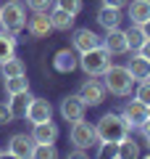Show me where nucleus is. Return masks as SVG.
<instances>
[{
	"label": "nucleus",
	"instance_id": "nucleus-1",
	"mask_svg": "<svg viewBox=\"0 0 150 159\" xmlns=\"http://www.w3.org/2000/svg\"><path fill=\"white\" fill-rule=\"evenodd\" d=\"M95 135H98L100 143H106V141L108 143H119L121 138L129 135V127H127V122L121 119V114L108 111V114H103L100 122L95 125Z\"/></svg>",
	"mask_w": 150,
	"mask_h": 159
},
{
	"label": "nucleus",
	"instance_id": "nucleus-2",
	"mask_svg": "<svg viewBox=\"0 0 150 159\" xmlns=\"http://www.w3.org/2000/svg\"><path fill=\"white\" fill-rule=\"evenodd\" d=\"M100 77H103L106 90L113 93V96H119V98L129 96V93H132V88H134V77L129 74L127 66H116V64H111V66L100 74Z\"/></svg>",
	"mask_w": 150,
	"mask_h": 159
},
{
	"label": "nucleus",
	"instance_id": "nucleus-3",
	"mask_svg": "<svg viewBox=\"0 0 150 159\" xmlns=\"http://www.w3.org/2000/svg\"><path fill=\"white\" fill-rule=\"evenodd\" d=\"M79 66H82V72L87 74V77H100V74L111 66V53L103 45H95V48H90V51L79 53Z\"/></svg>",
	"mask_w": 150,
	"mask_h": 159
},
{
	"label": "nucleus",
	"instance_id": "nucleus-4",
	"mask_svg": "<svg viewBox=\"0 0 150 159\" xmlns=\"http://www.w3.org/2000/svg\"><path fill=\"white\" fill-rule=\"evenodd\" d=\"M0 27L11 34H19L27 27V16H24V6L19 0H11L6 6H0Z\"/></svg>",
	"mask_w": 150,
	"mask_h": 159
},
{
	"label": "nucleus",
	"instance_id": "nucleus-5",
	"mask_svg": "<svg viewBox=\"0 0 150 159\" xmlns=\"http://www.w3.org/2000/svg\"><path fill=\"white\" fill-rule=\"evenodd\" d=\"M71 143L77 148H90L98 143V135H95V125L84 122V119H77L71 122Z\"/></svg>",
	"mask_w": 150,
	"mask_h": 159
},
{
	"label": "nucleus",
	"instance_id": "nucleus-6",
	"mask_svg": "<svg viewBox=\"0 0 150 159\" xmlns=\"http://www.w3.org/2000/svg\"><path fill=\"white\" fill-rule=\"evenodd\" d=\"M77 96L82 98V101L87 103V106H100V103L106 101L108 90H106V85H103L100 80H84Z\"/></svg>",
	"mask_w": 150,
	"mask_h": 159
},
{
	"label": "nucleus",
	"instance_id": "nucleus-7",
	"mask_svg": "<svg viewBox=\"0 0 150 159\" xmlns=\"http://www.w3.org/2000/svg\"><path fill=\"white\" fill-rule=\"evenodd\" d=\"M121 119L127 122V127L129 130H134V127H140L148 119V106H145L142 101H127L124 103V109H121Z\"/></svg>",
	"mask_w": 150,
	"mask_h": 159
},
{
	"label": "nucleus",
	"instance_id": "nucleus-8",
	"mask_svg": "<svg viewBox=\"0 0 150 159\" xmlns=\"http://www.w3.org/2000/svg\"><path fill=\"white\" fill-rule=\"evenodd\" d=\"M100 45L106 48L111 56H121V53H127L129 51V45H127V32H121V29H108V34L103 40H100Z\"/></svg>",
	"mask_w": 150,
	"mask_h": 159
},
{
	"label": "nucleus",
	"instance_id": "nucleus-9",
	"mask_svg": "<svg viewBox=\"0 0 150 159\" xmlns=\"http://www.w3.org/2000/svg\"><path fill=\"white\" fill-rule=\"evenodd\" d=\"M32 148H34V138L27 135V133H16L8 141V154L16 157V159H29L32 157Z\"/></svg>",
	"mask_w": 150,
	"mask_h": 159
},
{
	"label": "nucleus",
	"instance_id": "nucleus-10",
	"mask_svg": "<svg viewBox=\"0 0 150 159\" xmlns=\"http://www.w3.org/2000/svg\"><path fill=\"white\" fill-rule=\"evenodd\" d=\"M84 111H87V103L79 96H66L61 101V117L66 122H77V119H84Z\"/></svg>",
	"mask_w": 150,
	"mask_h": 159
},
{
	"label": "nucleus",
	"instance_id": "nucleus-11",
	"mask_svg": "<svg viewBox=\"0 0 150 159\" xmlns=\"http://www.w3.org/2000/svg\"><path fill=\"white\" fill-rule=\"evenodd\" d=\"M32 93L29 90H21V93H13V96H8V101H6V106H8V111H11V119H21V117H27V109H29V103H32Z\"/></svg>",
	"mask_w": 150,
	"mask_h": 159
},
{
	"label": "nucleus",
	"instance_id": "nucleus-12",
	"mask_svg": "<svg viewBox=\"0 0 150 159\" xmlns=\"http://www.w3.org/2000/svg\"><path fill=\"white\" fill-rule=\"evenodd\" d=\"M27 119L32 125L45 122V119H53V106H50V101H45V98H32V103H29V109H27Z\"/></svg>",
	"mask_w": 150,
	"mask_h": 159
},
{
	"label": "nucleus",
	"instance_id": "nucleus-13",
	"mask_svg": "<svg viewBox=\"0 0 150 159\" xmlns=\"http://www.w3.org/2000/svg\"><path fill=\"white\" fill-rule=\"evenodd\" d=\"M34 143H56L58 141V125L53 119H45V122H37L32 130Z\"/></svg>",
	"mask_w": 150,
	"mask_h": 159
},
{
	"label": "nucleus",
	"instance_id": "nucleus-14",
	"mask_svg": "<svg viewBox=\"0 0 150 159\" xmlns=\"http://www.w3.org/2000/svg\"><path fill=\"white\" fill-rule=\"evenodd\" d=\"M48 16H50V24H53V29L69 32V29L74 27V19H77V13H71V11H63V8L53 6V8L48 11Z\"/></svg>",
	"mask_w": 150,
	"mask_h": 159
},
{
	"label": "nucleus",
	"instance_id": "nucleus-15",
	"mask_svg": "<svg viewBox=\"0 0 150 159\" xmlns=\"http://www.w3.org/2000/svg\"><path fill=\"white\" fill-rule=\"evenodd\" d=\"M29 34L32 37H48V32L53 29V24H50V16L48 11H34V16L29 19Z\"/></svg>",
	"mask_w": 150,
	"mask_h": 159
},
{
	"label": "nucleus",
	"instance_id": "nucleus-16",
	"mask_svg": "<svg viewBox=\"0 0 150 159\" xmlns=\"http://www.w3.org/2000/svg\"><path fill=\"white\" fill-rule=\"evenodd\" d=\"M71 43H74V51L84 53V51H90V48L100 45V37L92 32V29H87V27H84V29H77V32H74Z\"/></svg>",
	"mask_w": 150,
	"mask_h": 159
},
{
	"label": "nucleus",
	"instance_id": "nucleus-17",
	"mask_svg": "<svg viewBox=\"0 0 150 159\" xmlns=\"http://www.w3.org/2000/svg\"><path fill=\"white\" fill-rule=\"evenodd\" d=\"M121 19H124V13H121V8H111V6H103L98 11V24L103 29H116V27H121Z\"/></svg>",
	"mask_w": 150,
	"mask_h": 159
},
{
	"label": "nucleus",
	"instance_id": "nucleus-18",
	"mask_svg": "<svg viewBox=\"0 0 150 159\" xmlns=\"http://www.w3.org/2000/svg\"><path fill=\"white\" fill-rule=\"evenodd\" d=\"M53 66H56V72H74V69L79 66V58L74 56V51H69V48H63V51H58L56 56H53Z\"/></svg>",
	"mask_w": 150,
	"mask_h": 159
},
{
	"label": "nucleus",
	"instance_id": "nucleus-19",
	"mask_svg": "<svg viewBox=\"0 0 150 159\" xmlns=\"http://www.w3.org/2000/svg\"><path fill=\"white\" fill-rule=\"evenodd\" d=\"M127 8H129V13H127L129 21L137 24V27L150 19V3L148 0H132V3H127Z\"/></svg>",
	"mask_w": 150,
	"mask_h": 159
},
{
	"label": "nucleus",
	"instance_id": "nucleus-20",
	"mask_svg": "<svg viewBox=\"0 0 150 159\" xmlns=\"http://www.w3.org/2000/svg\"><path fill=\"white\" fill-rule=\"evenodd\" d=\"M127 69H129V74L134 77V82H140V80H148V77H150V61H148L145 56H140V53H134V56L129 58Z\"/></svg>",
	"mask_w": 150,
	"mask_h": 159
},
{
	"label": "nucleus",
	"instance_id": "nucleus-21",
	"mask_svg": "<svg viewBox=\"0 0 150 159\" xmlns=\"http://www.w3.org/2000/svg\"><path fill=\"white\" fill-rule=\"evenodd\" d=\"M11 56H16V34L0 29V64L8 61Z\"/></svg>",
	"mask_w": 150,
	"mask_h": 159
},
{
	"label": "nucleus",
	"instance_id": "nucleus-22",
	"mask_svg": "<svg viewBox=\"0 0 150 159\" xmlns=\"http://www.w3.org/2000/svg\"><path fill=\"white\" fill-rule=\"evenodd\" d=\"M3 90H6L8 96H13V93H21V90H29L27 72H24V74H13V77H3Z\"/></svg>",
	"mask_w": 150,
	"mask_h": 159
},
{
	"label": "nucleus",
	"instance_id": "nucleus-23",
	"mask_svg": "<svg viewBox=\"0 0 150 159\" xmlns=\"http://www.w3.org/2000/svg\"><path fill=\"white\" fill-rule=\"evenodd\" d=\"M119 157L121 159H134V157H140V146H137V141H132V138H121L119 141Z\"/></svg>",
	"mask_w": 150,
	"mask_h": 159
},
{
	"label": "nucleus",
	"instance_id": "nucleus-24",
	"mask_svg": "<svg viewBox=\"0 0 150 159\" xmlns=\"http://www.w3.org/2000/svg\"><path fill=\"white\" fill-rule=\"evenodd\" d=\"M0 72H3V77H13V74H24L27 69H24V61H21V58L11 56L8 61L0 64Z\"/></svg>",
	"mask_w": 150,
	"mask_h": 159
},
{
	"label": "nucleus",
	"instance_id": "nucleus-25",
	"mask_svg": "<svg viewBox=\"0 0 150 159\" xmlns=\"http://www.w3.org/2000/svg\"><path fill=\"white\" fill-rule=\"evenodd\" d=\"M32 157H34V159H53V157H58L56 143H34Z\"/></svg>",
	"mask_w": 150,
	"mask_h": 159
},
{
	"label": "nucleus",
	"instance_id": "nucleus-26",
	"mask_svg": "<svg viewBox=\"0 0 150 159\" xmlns=\"http://www.w3.org/2000/svg\"><path fill=\"white\" fill-rule=\"evenodd\" d=\"M142 40H145V34H142V29L134 24L132 29H127V45H129V51H137L140 45H142Z\"/></svg>",
	"mask_w": 150,
	"mask_h": 159
},
{
	"label": "nucleus",
	"instance_id": "nucleus-27",
	"mask_svg": "<svg viewBox=\"0 0 150 159\" xmlns=\"http://www.w3.org/2000/svg\"><path fill=\"white\" fill-rule=\"evenodd\" d=\"M134 98H137V101H142L145 106L150 103V80H140V85H137V93H134Z\"/></svg>",
	"mask_w": 150,
	"mask_h": 159
},
{
	"label": "nucleus",
	"instance_id": "nucleus-28",
	"mask_svg": "<svg viewBox=\"0 0 150 159\" xmlns=\"http://www.w3.org/2000/svg\"><path fill=\"white\" fill-rule=\"evenodd\" d=\"M100 157H103V159H113V157H119V143H100Z\"/></svg>",
	"mask_w": 150,
	"mask_h": 159
},
{
	"label": "nucleus",
	"instance_id": "nucleus-29",
	"mask_svg": "<svg viewBox=\"0 0 150 159\" xmlns=\"http://www.w3.org/2000/svg\"><path fill=\"white\" fill-rule=\"evenodd\" d=\"M56 6H58V8H63V11L79 13V11H82V0H56Z\"/></svg>",
	"mask_w": 150,
	"mask_h": 159
},
{
	"label": "nucleus",
	"instance_id": "nucleus-30",
	"mask_svg": "<svg viewBox=\"0 0 150 159\" xmlns=\"http://www.w3.org/2000/svg\"><path fill=\"white\" fill-rule=\"evenodd\" d=\"M27 6L32 11H50L53 8V0H27Z\"/></svg>",
	"mask_w": 150,
	"mask_h": 159
},
{
	"label": "nucleus",
	"instance_id": "nucleus-31",
	"mask_svg": "<svg viewBox=\"0 0 150 159\" xmlns=\"http://www.w3.org/2000/svg\"><path fill=\"white\" fill-rule=\"evenodd\" d=\"M8 122H11V111L6 103H0V125H8Z\"/></svg>",
	"mask_w": 150,
	"mask_h": 159
},
{
	"label": "nucleus",
	"instance_id": "nucleus-32",
	"mask_svg": "<svg viewBox=\"0 0 150 159\" xmlns=\"http://www.w3.org/2000/svg\"><path fill=\"white\" fill-rule=\"evenodd\" d=\"M137 53H140V56H145V58L150 61V40H142V45L137 48Z\"/></svg>",
	"mask_w": 150,
	"mask_h": 159
},
{
	"label": "nucleus",
	"instance_id": "nucleus-33",
	"mask_svg": "<svg viewBox=\"0 0 150 159\" xmlns=\"http://www.w3.org/2000/svg\"><path fill=\"white\" fill-rule=\"evenodd\" d=\"M129 0H103V6H111V8H124Z\"/></svg>",
	"mask_w": 150,
	"mask_h": 159
},
{
	"label": "nucleus",
	"instance_id": "nucleus-34",
	"mask_svg": "<svg viewBox=\"0 0 150 159\" xmlns=\"http://www.w3.org/2000/svg\"><path fill=\"white\" fill-rule=\"evenodd\" d=\"M137 130H140V133H142V135H145V138H150V117H148V119H145V122H142V125H140V127H137Z\"/></svg>",
	"mask_w": 150,
	"mask_h": 159
},
{
	"label": "nucleus",
	"instance_id": "nucleus-35",
	"mask_svg": "<svg viewBox=\"0 0 150 159\" xmlns=\"http://www.w3.org/2000/svg\"><path fill=\"white\" fill-rule=\"evenodd\" d=\"M140 29H142V34H145V40H150V19L145 24H140Z\"/></svg>",
	"mask_w": 150,
	"mask_h": 159
},
{
	"label": "nucleus",
	"instance_id": "nucleus-36",
	"mask_svg": "<svg viewBox=\"0 0 150 159\" xmlns=\"http://www.w3.org/2000/svg\"><path fill=\"white\" fill-rule=\"evenodd\" d=\"M148 117H150V103H148Z\"/></svg>",
	"mask_w": 150,
	"mask_h": 159
},
{
	"label": "nucleus",
	"instance_id": "nucleus-37",
	"mask_svg": "<svg viewBox=\"0 0 150 159\" xmlns=\"http://www.w3.org/2000/svg\"><path fill=\"white\" fill-rule=\"evenodd\" d=\"M145 141H148V146H150V138H145Z\"/></svg>",
	"mask_w": 150,
	"mask_h": 159
},
{
	"label": "nucleus",
	"instance_id": "nucleus-38",
	"mask_svg": "<svg viewBox=\"0 0 150 159\" xmlns=\"http://www.w3.org/2000/svg\"><path fill=\"white\" fill-rule=\"evenodd\" d=\"M0 157H3V148H0Z\"/></svg>",
	"mask_w": 150,
	"mask_h": 159
},
{
	"label": "nucleus",
	"instance_id": "nucleus-39",
	"mask_svg": "<svg viewBox=\"0 0 150 159\" xmlns=\"http://www.w3.org/2000/svg\"><path fill=\"white\" fill-rule=\"evenodd\" d=\"M148 3H150V0H148Z\"/></svg>",
	"mask_w": 150,
	"mask_h": 159
},
{
	"label": "nucleus",
	"instance_id": "nucleus-40",
	"mask_svg": "<svg viewBox=\"0 0 150 159\" xmlns=\"http://www.w3.org/2000/svg\"><path fill=\"white\" fill-rule=\"evenodd\" d=\"M148 80H150V77H148Z\"/></svg>",
	"mask_w": 150,
	"mask_h": 159
}]
</instances>
